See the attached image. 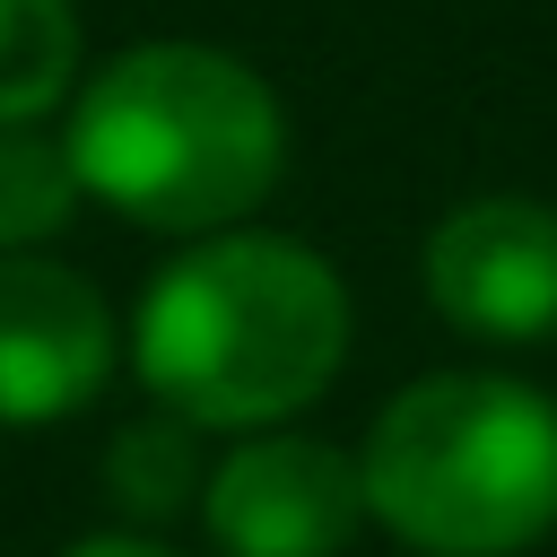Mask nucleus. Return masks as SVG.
Masks as SVG:
<instances>
[{
    "mask_svg": "<svg viewBox=\"0 0 557 557\" xmlns=\"http://www.w3.org/2000/svg\"><path fill=\"white\" fill-rule=\"evenodd\" d=\"M139 383L183 426H270L348 357V287L287 235H218L139 296Z\"/></svg>",
    "mask_w": 557,
    "mask_h": 557,
    "instance_id": "f257e3e1",
    "label": "nucleus"
},
{
    "mask_svg": "<svg viewBox=\"0 0 557 557\" xmlns=\"http://www.w3.org/2000/svg\"><path fill=\"white\" fill-rule=\"evenodd\" d=\"M287 131H278V96L200 44H139L113 70L87 78L78 113H70V165L78 191H96L104 209L165 226V235H200L244 218L270 183H278Z\"/></svg>",
    "mask_w": 557,
    "mask_h": 557,
    "instance_id": "f03ea898",
    "label": "nucleus"
},
{
    "mask_svg": "<svg viewBox=\"0 0 557 557\" xmlns=\"http://www.w3.org/2000/svg\"><path fill=\"white\" fill-rule=\"evenodd\" d=\"M366 513L418 557H513L557 531V400L513 374H426L366 435Z\"/></svg>",
    "mask_w": 557,
    "mask_h": 557,
    "instance_id": "7ed1b4c3",
    "label": "nucleus"
},
{
    "mask_svg": "<svg viewBox=\"0 0 557 557\" xmlns=\"http://www.w3.org/2000/svg\"><path fill=\"white\" fill-rule=\"evenodd\" d=\"M200 513L226 557H331L366 522V479L339 444L252 435L209 470Z\"/></svg>",
    "mask_w": 557,
    "mask_h": 557,
    "instance_id": "20e7f679",
    "label": "nucleus"
},
{
    "mask_svg": "<svg viewBox=\"0 0 557 557\" xmlns=\"http://www.w3.org/2000/svg\"><path fill=\"white\" fill-rule=\"evenodd\" d=\"M426 296L470 339H548L557 331V209L470 200L426 235Z\"/></svg>",
    "mask_w": 557,
    "mask_h": 557,
    "instance_id": "39448f33",
    "label": "nucleus"
},
{
    "mask_svg": "<svg viewBox=\"0 0 557 557\" xmlns=\"http://www.w3.org/2000/svg\"><path fill=\"white\" fill-rule=\"evenodd\" d=\"M113 374V313L104 296L35 252H0V426L70 418Z\"/></svg>",
    "mask_w": 557,
    "mask_h": 557,
    "instance_id": "423d86ee",
    "label": "nucleus"
},
{
    "mask_svg": "<svg viewBox=\"0 0 557 557\" xmlns=\"http://www.w3.org/2000/svg\"><path fill=\"white\" fill-rule=\"evenodd\" d=\"M70 70H78L70 0H0V131H26L44 104H61Z\"/></svg>",
    "mask_w": 557,
    "mask_h": 557,
    "instance_id": "0eeeda50",
    "label": "nucleus"
},
{
    "mask_svg": "<svg viewBox=\"0 0 557 557\" xmlns=\"http://www.w3.org/2000/svg\"><path fill=\"white\" fill-rule=\"evenodd\" d=\"M104 487L122 513L157 522L174 505H191L209 479H200V453H191V426L183 418H148V426H122L113 453H104Z\"/></svg>",
    "mask_w": 557,
    "mask_h": 557,
    "instance_id": "6e6552de",
    "label": "nucleus"
},
{
    "mask_svg": "<svg viewBox=\"0 0 557 557\" xmlns=\"http://www.w3.org/2000/svg\"><path fill=\"white\" fill-rule=\"evenodd\" d=\"M78 200V165L61 139L44 131H0V252L9 244H44Z\"/></svg>",
    "mask_w": 557,
    "mask_h": 557,
    "instance_id": "1a4fd4ad",
    "label": "nucleus"
},
{
    "mask_svg": "<svg viewBox=\"0 0 557 557\" xmlns=\"http://www.w3.org/2000/svg\"><path fill=\"white\" fill-rule=\"evenodd\" d=\"M61 557H174V548L148 540V531H96V540H78V548H61Z\"/></svg>",
    "mask_w": 557,
    "mask_h": 557,
    "instance_id": "9d476101",
    "label": "nucleus"
}]
</instances>
